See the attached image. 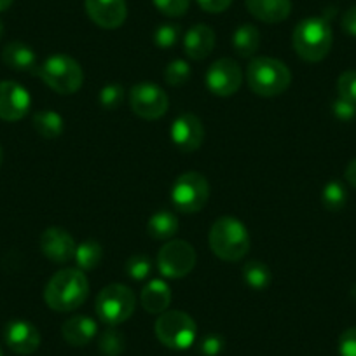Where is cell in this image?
<instances>
[{"mask_svg": "<svg viewBox=\"0 0 356 356\" xmlns=\"http://www.w3.org/2000/svg\"><path fill=\"white\" fill-rule=\"evenodd\" d=\"M89 296V282L81 269H63L56 273L44 290V299L51 309L68 313L86 302Z\"/></svg>", "mask_w": 356, "mask_h": 356, "instance_id": "obj_1", "label": "cell"}, {"mask_svg": "<svg viewBox=\"0 0 356 356\" xmlns=\"http://www.w3.org/2000/svg\"><path fill=\"white\" fill-rule=\"evenodd\" d=\"M210 248L225 262H238L245 259L250 250V234L243 222L234 217L218 218L211 225Z\"/></svg>", "mask_w": 356, "mask_h": 356, "instance_id": "obj_2", "label": "cell"}, {"mask_svg": "<svg viewBox=\"0 0 356 356\" xmlns=\"http://www.w3.org/2000/svg\"><path fill=\"white\" fill-rule=\"evenodd\" d=\"M250 89L259 97H278L292 82V74L283 61L276 58H255L246 70Z\"/></svg>", "mask_w": 356, "mask_h": 356, "instance_id": "obj_3", "label": "cell"}, {"mask_svg": "<svg viewBox=\"0 0 356 356\" xmlns=\"http://www.w3.org/2000/svg\"><path fill=\"white\" fill-rule=\"evenodd\" d=\"M293 49L302 60L316 63L330 53L334 35L330 23L325 18L302 19L293 30Z\"/></svg>", "mask_w": 356, "mask_h": 356, "instance_id": "obj_4", "label": "cell"}, {"mask_svg": "<svg viewBox=\"0 0 356 356\" xmlns=\"http://www.w3.org/2000/svg\"><path fill=\"white\" fill-rule=\"evenodd\" d=\"M35 74L46 86L60 95H74L84 82V72L74 58L67 54H53L37 67Z\"/></svg>", "mask_w": 356, "mask_h": 356, "instance_id": "obj_5", "label": "cell"}, {"mask_svg": "<svg viewBox=\"0 0 356 356\" xmlns=\"http://www.w3.org/2000/svg\"><path fill=\"white\" fill-rule=\"evenodd\" d=\"M136 307V297L133 290L126 285H108L98 293L97 304H95V311L97 316L100 318L104 323L115 327L131 318Z\"/></svg>", "mask_w": 356, "mask_h": 356, "instance_id": "obj_6", "label": "cell"}, {"mask_svg": "<svg viewBox=\"0 0 356 356\" xmlns=\"http://www.w3.org/2000/svg\"><path fill=\"white\" fill-rule=\"evenodd\" d=\"M196 321L184 311H164L156 321V335L166 348L184 351L196 341Z\"/></svg>", "mask_w": 356, "mask_h": 356, "instance_id": "obj_7", "label": "cell"}, {"mask_svg": "<svg viewBox=\"0 0 356 356\" xmlns=\"http://www.w3.org/2000/svg\"><path fill=\"white\" fill-rule=\"evenodd\" d=\"M210 197V184L197 171H189L177 178L171 189V201L182 213H196L204 208Z\"/></svg>", "mask_w": 356, "mask_h": 356, "instance_id": "obj_8", "label": "cell"}, {"mask_svg": "<svg viewBox=\"0 0 356 356\" xmlns=\"http://www.w3.org/2000/svg\"><path fill=\"white\" fill-rule=\"evenodd\" d=\"M161 275L170 280L186 278L196 266V252L193 245L184 239H173L161 248L157 255Z\"/></svg>", "mask_w": 356, "mask_h": 356, "instance_id": "obj_9", "label": "cell"}, {"mask_svg": "<svg viewBox=\"0 0 356 356\" xmlns=\"http://www.w3.org/2000/svg\"><path fill=\"white\" fill-rule=\"evenodd\" d=\"M129 105L138 118L156 121L168 111V95L152 82H138L129 91Z\"/></svg>", "mask_w": 356, "mask_h": 356, "instance_id": "obj_10", "label": "cell"}, {"mask_svg": "<svg viewBox=\"0 0 356 356\" xmlns=\"http://www.w3.org/2000/svg\"><path fill=\"white\" fill-rule=\"evenodd\" d=\"M204 81H207L208 89H210L215 97L227 98L241 88V67L234 60H231V58H222V60H217L215 63H211Z\"/></svg>", "mask_w": 356, "mask_h": 356, "instance_id": "obj_11", "label": "cell"}, {"mask_svg": "<svg viewBox=\"0 0 356 356\" xmlns=\"http://www.w3.org/2000/svg\"><path fill=\"white\" fill-rule=\"evenodd\" d=\"M30 93L15 81L0 82V119L16 122L25 118L30 111Z\"/></svg>", "mask_w": 356, "mask_h": 356, "instance_id": "obj_12", "label": "cell"}, {"mask_svg": "<svg viewBox=\"0 0 356 356\" xmlns=\"http://www.w3.org/2000/svg\"><path fill=\"white\" fill-rule=\"evenodd\" d=\"M204 138L203 122L194 114H182L171 126V140L182 152H194Z\"/></svg>", "mask_w": 356, "mask_h": 356, "instance_id": "obj_13", "label": "cell"}, {"mask_svg": "<svg viewBox=\"0 0 356 356\" xmlns=\"http://www.w3.org/2000/svg\"><path fill=\"white\" fill-rule=\"evenodd\" d=\"M4 341L16 355H32L40 346V334L30 321L13 320L4 328Z\"/></svg>", "mask_w": 356, "mask_h": 356, "instance_id": "obj_14", "label": "cell"}, {"mask_svg": "<svg viewBox=\"0 0 356 356\" xmlns=\"http://www.w3.org/2000/svg\"><path fill=\"white\" fill-rule=\"evenodd\" d=\"M86 11L91 22L107 30L119 29L126 22V0H86Z\"/></svg>", "mask_w": 356, "mask_h": 356, "instance_id": "obj_15", "label": "cell"}, {"mask_svg": "<svg viewBox=\"0 0 356 356\" xmlns=\"http://www.w3.org/2000/svg\"><path fill=\"white\" fill-rule=\"evenodd\" d=\"M40 250L51 262L67 264L75 257L77 245L70 232L60 227H49L40 236Z\"/></svg>", "mask_w": 356, "mask_h": 356, "instance_id": "obj_16", "label": "cell"}, {"mask_svg": "<svg viewBox=\"0 0 356 356\" xmlns=\"http://www.w3.org/2000/svg\"><path fill=\"white\" fill-rule=\"evenodd\" d=\"M98 334V325L93 318L79 314V316L68 318L61 327V335L65 341L74 348H82L89 344Z\"/></svg>", "mask_w": 356, "mask_h": 356, "instance_id": "obj_17", "label": "cell"}, {"mask_svg": "<svg viewBox=\"0 0 356 356\" xmlns=\"http://www.w3.org/2000/svg\"><path fill=\"white\" fill-rule=\"evenodd\" d=\"M246 9L253 18L264 23H282L285 22L292 11L290 0H246Z\"/></svg>", "mask_w": 356, "mask_h": 356, "instance_id": "obj_18", "label": "cell"}, {"mask_svg": "<svg viewBox=\"0 0 356 356\" xmlns=\"http://www.w3.org/2000/svg\"><path fill=\"white\" fill-rule=\"evenodd\" d=\"M215 47V32L207 25H196L186 33L184 49L191 60L201 61L210 56Z\"/></svg>", "mask_w": 356, "mask_h": 356, "instance_id": "obj_19", "label": "cell"}, {"mask_svg": "<svg viewBox=\"0 0 356 356\" xmlns=\"http://www.w3.org/2000/svg\"><path fill=\"white\" fill-rule=\"evenodd\" d=\"M143 309L150 314H163L171 304V290L163 280H152L140 293Z\"/></svg>", "mask_w": 356, "mask_h": 356, "instance_id": "obj_20", "label": "cell"}, {"mask_svg": "<svg viewBox=\"0 0 356 356\" xmlns=\"http://www.w3.org/2000/svg\"><path fill=\"white\" fill-rule=\"evenodd\" d=\"M2 61L8 65L9 68L18 72H35L39 63H37L35 51L26 44L18 42H9L8 46L2 51Z\"/></svg>", "mask_w": 356, "mask_h": 356, "instance_id": "obj_21", "label": "cell"}, {"mask_svg": "<svg viewBox=\"0 0 356 356\" xmlns=\"http://www.w3.org/2000/svg\"><path fill=\"white\" fill-rule=\"evenodd\" d=\"M260 46V32L257 26L248 25H239L238 29L232 33V47L236 53L243 58H250L259 51Z\"/></svg>", "mask_w": 356, "mask_h": 356, "instance_id": "obj_22", "label": "cell"}, {"mask_svg": "<svg viewBox=\"0 0 356 356\" xmlns=\"http://www.w3.org/2000/svg\"><path fill=\"white\" fill-rule=\"evenodd\" d=\"M180 229L178 218L171 211L161 210L149 218L147 232L154 239H171Z\"/></svg>", "mask_w": 356, "mask_h": 356, "instance_id": "obj_23", "label": "cell"}, {"mask_svg": "<svg viewBox=\"0 0 356 356\" xmlns=\"http://www.w3.org/2000/svg\"><path fill=\"white\" fill-rule=\"evenodd\" d=\"M243 280L250 289L262 292V290L269 289L273 282L271 269L260 260H250L243 266Z\"/></svg>", "mask_w": 356, "mask_h": 356, "instance_id": "obj_24", "label": "cell"}, {"mask_svg": "<svg viewBox=\"0 0 356 356\" xmlns=\"http://www.w3.org/2000/svg\"><path fill=\"white\" fill-rule=\"evenodd\" d=\"M33 128L42 138L54 140L63 133V118L54 111H40L33 114Z\"/></svg>", "mask_w": 356, "mask_h": 356, "instance_id": "obj_25", "label": "cell"}, {"mask_svg": "<svg viewBox=\"0 0 356 356\" xmlns=\"http://www.w3.org/2000/svg\"><path fill=\"white\" fill-rule=\"evenodd\" d=\"M74 259L81 271H93L104 259V248L97 241H84L77 245Z\"/></svg>", "mask_w": 356, "mask_h": 356, "instance_id": "obj_26", "label": "cell"}, {"mask_svg": "<svg viewBox=\"0 0 356 356\" xmlns=\"http://www.w3.org/2000/svg\"><path fill=\"white\" fill-rule=\"evenodd\" d=\"M321 203L328 211H339L348 203V191L339 180H332L321 193Z\"/></svg>", "mask_w": 356, "mask_h": 356, "instance_id": "obj_27", "label": "cell"}, {"mask_svg": "<svg viewBox=\"0 0 356 356\" xmlns=\"http://www.w3.org/2000/svg\"><path fill=\"white\" fill-rule=\"evenodd\" d=\"M126 348V337L115 327L107 328L98 339V349L104 356H119Z\"/></svg>", "mask_w": 356, "mask_h": 356, "instance_id": "obj_28", "label": "cell"}, {"mask_svg": "<svg viewBox=\"0 0 356 356\" xmlns=\"http://www.w3.org/2000/svg\"><path fill=\"white\" fill-rule=\"evenodd\" d=\"M126 275L135 282H142L152 273V260L147 255H133L126 260Z\"/></svg>", "mask_w": 356, "mask_h": 356, "instance_id": "obj_29", "label": "cell"}, {"mask_svg": "<svg viewBox=\"0 0 356 356\" xmlns=\"http://www.w3.org/2000/svg\"><path fill=\"white\" fill-rule=\"evenodd\" d=\"M180 39V26L175 23H163L154 32V42L161 49H170Z\"/></svg>", "mask_w": 356, "mask_h": 356, "instance_id": "obj_30", "label": "cell"}, {"mask_svg": "<svg viewBox=\"0 0 356 356\" xmlns=\"http://www.w3.org/2000/svg\"><path fill=\"white\" fill-rule=\"evenodd\" d=\"M191 67L186 60H175L164 70V81L170 86H182L189 81Z\"/></svg>", "mask_w": 356, "mask_h": 356, "instance_id": "obj_31", "label": "cell"}, {"mask_svg": "<svg viewBox=\"0 0 356 356\" xmlns=\"http://www.w3.org/2000/svg\"><path fill=\"white\" fill-rule=\"evenodd\" d=\"M124 102V88L121 84H108L100 91V104L107 111H115Z\"/></svg>", "mask_w": 356, "mask_h": 356, "instance_id": "obj_32", "label": "cell"}, {"mask_svg": "<svg viewBox=\"0 0 356 356\" xmlns=\"http://www.w3.org/2000/svg\"><path fill=\"white\" fill-rule=\"evenodd\" d=\"M339 97L356 104V70H346L337 81Z\"/></svg>", "mask_w": 356, "mask_h": 356, "instance_id": "obj_33", "label": "cell"}, {"mask_svg": "<svg viewBox=\"0 0 356 356\" xmlns=\"http://www.w3.org/2000/svg\"><path fill=\"white\" fill-rule=\"evenodd\" d=\"M152 2L163 15L170 18L184 16L191 6V0H152Z\"/></svg>", "mask_w": 356, "mask_h": 356, "instance_id": "obj_34", "label": "cell"}, {"mask_svg": "<svg viewBox=\"0 0 356 356\" xmlns=\"http://www.w3.org/2000/svg\"><path fill=\"white\" fill-rule=\"evenodd\" d=\"M224 337L217 334H208L207 337L201 341L200 351L203 356H218L222 351H224Z\"/></svg>", "mask_w": 356, "mask_h": 356, "instance_id": "obj_35", "label": "cell"}, {"mask_svg": "<svg viewBox=\"0 0 356 356\" xmlns=\"http://www.w3.org/2000/svg\"><path fill=\"white\" fill-rule=\"evenodd\" d=\"M332 112H334V115L339 121L349 122L351 119H355L356 115V104H351V102L339 97L337 100L334 102V105H332Z\"/></svg>", "mask_w": 356, "mask_h": 356, "instance_id": "obj_36", "label": "cell"}, {"mask_svg": "<svg viewBox=\"0 0 356 356\" xmlns=\"http://www.w3.org/2000/svg\"><path fill=\"white\" fill-rule=\"evenodd\" d=\"M339 353L341 356H356V327L342 332L339 337Z\"/></svg>", "mask_w": 356, "mask_h": 356, "instance_id": "obj_37", "label": "cell"}, {"mask_svg": "<svg viewBox=\"0 0 356 356\" xmlns=\"http://www.w3.org/2000/svg\"><path fill=\"white\" fill-rule=\"evenodd\" d=\"M232 0H197V4L207 13H222L231 6Z\"/></svg>", "mask_w": 356, "mask_h": 356, "instance_id": "obj_38", "label": "cell"}, {"mask_svg": "<svg viewBox=\"0 0 356 356\" xmlns=\"http://www.w3.org/2000/svg\"><path fill=\"white\" fill-rule=\"evenodd\" d=\"M341 25H342V30H344L346 33L356 37V6L355 8L348 9V11L344 13V16H342V19H341Z\"/></svg>", "mask_w": 356, "mask_h": 356, "instance_id": "obj_39", "label": "cell"}, {"mask_svg": "<svg viewBox=\"0 0 356 356\" xmlns=\"http://www.w3.org/2000/svg\"><path fill=\"white\" fill-rule=\"evenodd\" d=\"M346 180H348L349 186H353L356 189V159H353L351 163L346 168Z\"/></svg>", "mask_w": 356, "mask_h": 356, "instance_id": "obj_40", "label": "cell"}, {"mask_svg": "<svg viewBox=\"0 0 356 356\" xmlns=\"http://www.w3.org/2000/svg\"><path fill=\"white\" fill-rule=\"evenodd\" d=\"M13 2H15V0H0V13L11 8Z\"/></svg>", "mask_w": 356, "mask_h": 356, "instance_id": "obj_41", "label": "cell"}, {"mask_svg": "<svg viewBox=\"0 0 356 356\" xmlns=\"http://www.w3.org/2000/svg\"><path fill=\"white\" fill-rule=\"evenodd\" d=\"M2 35H4V23L0 19V39H2Z\"/></svg>", "mask_w": 356, "mask_h": 356, "instance_id": "obj_42", "label": "cell"}, {"mask_svg": "<svg viewBox=\"0 0 356 356\" xmlns=\"http://www.w3.org/2000/svg\"><path fill=\"white\" fill-rule=\"evenodd\" d=\"M2 161H4V152H2V147H0V166H2Z\"/></svg>", "mask_w": 356, "mask_h": 356, "instance_id": "obj_43", "label": "cell"}, {"mask_svg": "<svg viewBox=\"0 0 356 356\" xmlns=\"http://www.w3.org/2000/svg\"><path fill=\"white\" fill-rule=\"evenodd\" d=\"M0 356H2V349H0Z\"/></svg>", "mask_w": 356, "mask_h": 356, "instance_id": "obj_44", "label": "cell"}]
</instances>
